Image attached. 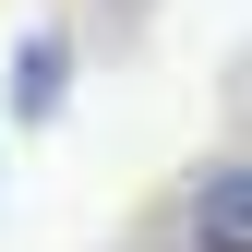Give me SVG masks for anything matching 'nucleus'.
<instances>
[{
    "mask_svg": "<svg viewBox=\"0 0 252 252\" xmlns=\"http://www.w3.org/2000/svg\"><path fill=\"white\" fill-rule=\"evenodd\" d=\"M168 252H252V216H240V156H204L192 192H180V240Z\"/></svg>",
    "mask_w": 252,
    "mask_h": 252,
    "instance_id": "1",
    "label": "nucleus"
},
{
    "mask_svg": "<svg viewBox=\"0 0 252 252\" xmlns=\"http://www.w3.org/2000/svg\"><path fill=\"white\" fill-rule=\"evenodd\" d=\"M60 96H72V36L60 24H24V48H12V120L36 132V120H60Z\"/></svg>",
    "mask_w": 252,
    "mask_h": 252,
    "instance_id": "2",
    "label": "nucleus"
}]
</instances>
